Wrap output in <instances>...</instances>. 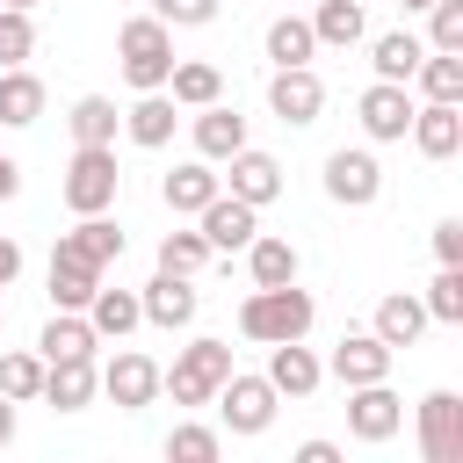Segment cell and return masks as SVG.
Masks as SVG:
<instances>
[{
  "mask_svg": "<svg viewBox=\"0 0 463 463\" xmlns=\"http://www.w3.org/2000/svg\"><path fill=\"white\" fill-rule=\"evenodd\" d=\"M311 318H318V304H311V289H297V282H268V289H253V297L239 304V333H246L253 347L304 340Z\"/></svg>",
  "mask_w": 463,
  "mask_h": 463,
  "instance_id": "1",
  "label": "cell"
},
{
  "mask_svg": "<svg viewBox=\"0 0 463 463\" xmlns=\"http://www.w3.org/2000/svg\"><path fill=\"white\" fill-rule=\"evenodd\" d=\"M116 65H123V80H130L137 94L166 87V72H174V29H166L159 14H130V22L116 29Z\"/></svg>",
  "mask_w": 463,
  "mask_h": 463,
  "instance_id": "2",
  "label": "cell"
},
{
  "mask_svg": "<svg viewBox=\"0 0 463 463\" xmlns=\"http://www.w3.org/2000/svg\"><path fill=\"white\" fill-rule=\"evenodd\" d=\"M58 195H65V210H72V217L116 210V195H123V166H116V145H72Z\"/></svg>",
  "mask_w": 463,
  "mask_h": 463,
  "instance_id": "3",
  "label": "cell"
},
{
  "mask_svg": "<svg viewBox=\"0 0 463 463\" xmlns=\"http://www.w3.org/2000/svg\"><path fill=\"white\" fill-rule=\"evenodd\" d=\"M232 376V340H188L174 354V369H159V391H174V405H210L217 383Z\"/></svg>",
  "mask_w": 463,
  "mask_h": 463,
  "instance_id": "4",
  "label": "cell"
},
{
  "mask_svg": "<svg viewBox=\"0 0 463 463\" xmlns=\"http://www.w3.org/2000/svg\"><path fill=\"white\" fill-rule=\"evenodd\" d=\"M210 405H217L224 434L253 441V434H268V427H275V405H282V398H275V383H268V376H246V369H232V376L217 383V398H210Z\"/></svg>",
  "mask_w": 463,
  "mask_h": 463,
  "instance_id": "5",
  "label": "cell"
},
{
  "mask_svg": "<svg viewBox=\"0 0 463 463\" xmlns=\"http://www.w3.org/2000/svg\"><path fill=\"white\" fill-rule=\"evenodd\" d=\"M326 195H333L340 210H369V203L383 195V166H376V152H369V145H340V152H326Z\"/></svg>",
  "mask_w": 463,
  "mask_h": 463,
  "instance_id": "6",
  "label": "cell"
},
{
  "mask_svg": "<svg viewBox=\"0 0 463 463\" xmlns=\"http://www.w3.org/2000/svg\"><path fill=\"white\" fill-rule=\"evenodd\" d=\"M412 87H398V80H369L362 87V101H354V123H362V137L369 145H398L405 137V123H412Z\"/></svg>",
  "mask_w": 463,
  "mask_h": 463,
  "instance_id": "7",
  "label": "cell"
},
{
  "mask_svg": "<svg viewBox=\"0 0 463 463\" xmlns=\"http://www.w3.org/2000/svg\"><path fill=\"white\" fill-rule=\"evenodd\" d=\"M398 427H405V398L391 391V376H383V383H354V391H347V434H354V441L383 449Z\"/></svg>",
  "mask_w": 463,
  "mask_h": 463,
  "instance_id": "8",
  "label": "cell"
},
{
  "mask_svg": "<svg viewBox=\"0 0 463 463\" xmlns=\"http://www.w3.org/2000/svg\"><path fill=\"white\" fill-rule=\"evenodd\" d=\"M195 232H203V246H210V253H246V239L260 232V210H253V203H239L232 188H217V195L195 210Z\"/></svg>",
  "mask_w": 463,
  "mask_h": 463,
  "instance_id": "9",
  "label": "cell"
},
{
  "mask_svg": "<svg viewBox=\"0 0 463 463\" xmlns=\"http://www.w3.org/2000/svg\"><path fill=\"white\" fill-rule=\"evenodd\" d=\"M268 109H275L289 130H304V123H318V109H326V80H318L311 65H275V72H268Z\"/></svg>",
  "mask_w": 463,
  "mask_h": 463,
  "instance_id": "10",
  "label": "cell"
},
{
  "mask_svg": "<svg viewBox=\"0 0 463 463\" xmlns=\"http://www.w3.org/2000/svg\"><path fill=\"white\" fill-rule=\"evenodd\" d=\"M391 362H398V347H383V340L362 326V333H340V340H333L326 376H340V383L354 391V383H383V376H391Z\"/></svg>",
  "mask_w": 463,
  "mask_h": 463,
  "instance_id": "11",
  "label": "cell"
},
{
  "mask_svg": "<svg viewBox=\"0 0 463 463\" xmlns=\"http://www.w3.org/2000/svg\"><path fill=\"white\" fill-rule=\"evenodd\" d=\"M101 398H109V405H123V412H145V405L159 398V362H152V354H137V347L109 354V362H101Z\"/></svg>",
  "mask_w": 463,
  "mask_h": 463,
  "instance_id": "12",
  "label": "cell"
},
{
  "mask_svg": "<svg viewBox=\"0 0 463 463\" xmlns=\"http://www.w3.org/2000/svg\"><path fill=\"white\" fill-rule=\"evenodd\" d=\"M420 456L427 463H463V398L456 391L420 398Z\"/></svg>",
  "mask_w": 463,
  "mask_h": 463,
  "instance_id": "13",
  "label": "cell"
},
{
  "mask_svg": "<svg viewBox=\"0 0 463 463\" xmlns=\"http://www.w3.org/2000/svg\"><path fill=\"white\" fill-rule=\"evenodd\" d=\"M195 275H152L145 289H137V311H145V326H159V333H181V326H195Z\"/></svg>",
  "mask_w": 463,
  "mask_h": 463,
  "instance_id": "14",
  "label": "cell"
},
{
  "mask_svg": "<svg viewBox=\"0 0 463 463\" xmlns=\"http://www.w3.org/2000/svg\"><path fill=\"white\" fill-rule=\"evenodd\" d=\"M405 137H412L420 159H456L463 152V101H420Z\"/></svg>",
  "mask_w": 463,
  "mask_h": 463,
  "instance_id": "15",
  "label": "cell"
},
{
  "mask_svg": "<svg viewBox=\"0 0 463 463\" xmlns=\"http://www.w3.org/2000/svg\"><path fill=\"white\" fill-rule=\"evenodd\" d=\"M94 391H101V362H94V354L43 362V405H51V412H87Z\"/></svg>",
  "mask_w": 463,
  "mask_h": 463,
  "instance_id": "16",
  "label": "cell"
},
{
  "mask_svg": "<svg viewBox=\"0 0 463 463\" xmlns=\"http://www.w3.org/2000/svg\"><path fill=\"white\" fill-rule=\"evenodd\" d=\"M224 166H232V174H217V181H224V188H232L239 203L268 210V203L282 195V159H275V152H253V145H239V152H232Z\"/></svg>",
  "mask_w": 463,
  "mask_h": 463,
  "instance_id": "17",
  "label": "cell"
},
{
  "mask_svg": "<svg viewBox=\"0 0 463 463\" xmlns=\"http://www.w3.org/2000/svg\"><path fill=\"white\" fill-rule=\"evenodd\" d=\"M58 253H72V260H87V268H116L123 260V224L109 217V210H94V217H80L72 232H58Z\"/></svg>",
  "mask_w": 463,
  "mask_h": 463,
  "instance_id": "18",
  "label": "cell"
},
{
  "mask_svg": "<svg viewBox=\"0 0 463 463\" xmlns=\"http://www.w3.org/2000/svg\"><path fill=\"white\" fill-rule=\"evenodd\" d=\"M268 383H275V398H311L318 383H326V362L304 347V340H275L268 347V369H260Z\"/></svg>",
  "mask_w": 463,
  "mask_h": 463,
  "instance_id": "19",
  "label": "cell"
},
{
  "mask_svg": "<svg viewBox=\"0 0 463 463\" xmlns=\"http://www.w3.org/2000/svg\"><path fill=\"white\" fill-rule=\"evenodd\" d=\"M174 123H181V116H174V94H166V87H152V94H137V101L123 109V137H130L137 152H166V145H174Z\"/></svg>",
  "mask_w": 463,
  "mask_h": 463,
  "instance_id": "20",
  "label": "cell"
},
{
  "mask_svg": "<svg viewBox=\"0 0 463 463\" xmlns=\"http://www.w3.org/2000/svg\"><path fill=\"white\" fill-rule=\"evenodd\" d=\"M188 137H195V159L224 166V159H232V152L246 145V116H239V109H224V101H210V109H195Z\"/></svg>",
  "mask_w": 463,
  "mask_h": 463,
  "instance_id": "21",
  "label": "cell"
},
{
  "mask_svg": "<svg viewBox=\"0 0 463 463\" xmlns=\"http://www.w3.org/2000/svg\"><path fill=\"white\" fill-rule=\"evenodd\" d=\"M427 326H434V318H427V304H420L412 289H391V297L376 304V318H369V333H376L383 347H420Z\"/></svg>",
  "mask_w": 463,
  "mask_h": 463,
  "instance_id": "22",
  "label": "cell"
},
{
  "mask_svg": "<svg viewBox=\"0 0 463 463\" xmlns=\"http://www.w3.org/2000/svg\"><path fill=\"white\" fill-rule=\"evenodd\" d=\"M217 188H224V181H217V166H210V159H181V166L159 181V203H166L174 217H195Z\"/></svg>",
  "mask_w": 463,
  "mask_h": 463,
  "instance_id": "23",
  "label": "cell"
},
{
  "mask_svg": "<svg viewBox=\"0 0 463 463\" xmlns=\"http://www.w3.org/2000/svg\"><path fill=\"white\" fill-rule=\"evenodd\" d=\"M43 289H51V311H87V297L101 289V268H87V260H72V253H58V246H51Z\"/></svg>",
  "mask_w": 463,
  "mask_h": 463,
  "instance_id": "24",
  "label": "cell"
},
{
  "mask_svg": "<svg viewBox=\"0 0 463 463\" xmlns=\"http://www.w3.org/2000/svg\"><path fill=\"white\" fill-rule=\"evenodd\" d=\"M43 116V80L29 65H0V130H29Z\"/></svg>",
  "mask_w": 463,
  "mask_h": 463,
  "instance_id": "25",
  "label": "cell"
},
{
  "mask_svg": "<svg viewBox=\"0 0 463 463\" xmlns=\"http://www.w3.org/2000/svg\"><path fill=\"white\" fill-rule=\"evenodd\" d=\"M166 94H174V109H210V101H224V72L210 58H174Z\"/></svg>",
  "mask_w": 463,
  "mask_h": 463,
  "instance_id": "26",
  "label": "cell"
},
{
  "mask_svg": "<svg viewBox=\"0 0 463 463\" xmlns=\"http://www.w3.org/2000/svg\"><path fill=\"white\" fill-rule=\"evenodd\" d=\"M304 22H311V36H318V51H354V43L369 36L362 0H318V14H304Z\"/></svg>",
  "mask_w": 463,
  "mask_h": 463,
  "instance_id": "27",
  "label": "cell"
},
{
  "mask_svg": "<svg viewBox=\"0 0 463 463\" xmlns=\"http://www.w3.org/2000/svg\"><path fill=\"white\" fill-rule=\"evenodd\" d=\"M420 58H427V36H412V29H383L376 43H369V65H376V80H412L420 72Z\"/></svg>",
  "mask_w": 463,
  "mask_h": 463,
  "instance_id": "28",
  "label": "cell"
},
{
  "mask_svg": "<svg viewBox=\"0 0 463 463\" xmlns=\"http://www.w3.org/2000/svg\"><path fill=\"white\" fill-rule=\"evenodd\" d=\"M87 326H94L101 340H123V333H137V326H145V311H137V289H109V282H101V289L87 297Z\"/></svg>",
  "mask_w": 463,
  "mask_h": 463,
  "instance_id": "29",
  "label": "cell"
},
{
  "mask_svg": "<svg viewBox=\"0 0 463 463\" xmlns=\"http://www.w3.org/2000/svg\"><path fill=\"white\" fill-rule=\"evenodd\" d=\"M101 347V333L87 326V311H51V326L36 333V354L43 362H65V354H94Z\"/></svg>",
  "mask_w": 463,
  "mask_h": 463,
  "instance_id": "30",
  "label": "cell"
},
{
  "mask_svg": "<svg viewBox=\"0 0 463 463\" xmlns=\"http://www.w3.org/2000/svg\"><path fill=\"white\" fill-rule=\"evenodd\" d=\"M260 51H268V65H311L318 58V36H311L304 14H275L268 36H260Z\"/></svg>",
  "mask_w": 463,
  "mask_h": 463,
  "instance_id": "31",
  "label": "cell"
},
{
  "mask_svg": "<svg viewBox=\"0 0 463 463\" xmlns=\"http://www.w3.org/2000/svg\"><path fill=\"white\" fill-rule=\"evenodd\" d=\"M246 268H253V289H268V282H297V246L289 239H275V232H253L246 239Z\"/></svg>",
  "mask_w": 463,
  "mask_h": 463,
  "instance_id": "32",
  "label": "cell"
},
{
  "mask_svg": "<svg viewBox=\"0 0 463 463\" xmlns=\"http://www.w3.org/2000/svg\"><path fill=\"white\" fill-rule=\"evenodd\" d=\"M65 123H72V145H116V130H123V109H116L109 94H80Z\"/></svg>",
  "mask_w": 463,
  "mask_h": 463,
  "instance_id": "33",
  "label": "cell"
},
{
  "mask_svg": "<svg viewBox=\"0 0 463 463\" xmlns=\"http://www.w3.org/2000/svg\"><path fill=\"white\" fill-rule=\"evenodd\" d=\"M405 87H420L427 101H463V51H427Z\"/></svg>",
  "mask_w": 463,
  "mask_h": 463,
  "instance_id": "34",
  "label": "cell"
},
{
  "mask_svg": "<svg viewBox=\"0 0 463 463\" xmlns=\"http://www.w3.org/2000/svg\"><path fill=\"white\" fill-rule=\"evenodd\" d=\"M0 398H14V405L43 398V354L36 347H7L0 354Z\"/></svg>",
  "mask_w": 463,
  "mask_h": 463,
  "instance_id": "35",
  "label": "cell"
},
{
  "mask_svg": "<svg viewBox=\"0 0 463 463\" xmlns=\"http://www.w3.org/2000/svg\"><path fill=\"white\" fill-rule=\"evenodd\" d=\"M427 318L434 326H463V268H434V282H427Z\"/></svg>",
  "mask_w": 463,
  "mask_h": 463,
  "instance_id": "36",
  "label": "cell"
},
{
  "mask_svg": "<svg viewBox=\"0 0 463 463\" xmlns=\"http://www.w3.org/2000/svg\"><path fill=\"white\" fill-rule=\"evenodd\" d=\"M166 456H174V463H217V456H224V434H217V427L181 420V427L166 434Z\"/></svg>",
  "mask_w": 463,
  "mask_h": 463,
  "instance_id": "37",
  "label": "cell"
},
{
  "mask_svg": "<svg viewBox=\"0 0 463 463\" xmlns=\"http://www.w3.org/2000/svg\"><path fill=\"white\" fill-rule=\"evenodd\" d=\"M36 58V22L29 7H0V65H29Z\"/></svg>",
  "mask_w": 463,
  "mask_h": 463,
  "instance_id": "38",
  "label": "cell"
},
{
  "mask_svg": "<svg viewBox=\"0 0 463 463\" xmlns=\"http://www.w3.org/2000/svg\"><path fill=\"white\" fill-rule=\"evenodd\" d=\"M203 260H210L203 232H166V239H159V268H166V275H195Z\"/></svg>",
  "mask_w": 463,
  "mask_h": 463,
  "instance_id": "39",
  "label": "cell"
},
{
  "mask_svg": "<svg viewBox=\"0 0 463 463\" xmlns=\"http://www.w3.org/2000/svg\"><path fill=\"white\" fill-rule=\"evenodd\" d=\"M427 51H463V0L427 7Z\"/></svg>",
  "mask_w": 463,
  "mask_h": 463,
  "instance_id": "40",
  "label": "cell"
},
{
  "mask_svg": "<svg viewBox=\"0 0 463 463\" xmlns=\"http://www.w3.org/2000/svg\"><path fill=\"white\" fill-rule=\"evenodd\" d=\"M152 14L166 29H210L217 22V0H152Z\"/></svg>",
  "mask_w": 463,
  "mask_h": 463,
  "instance_id": "41",
  "label": "cell"
},
{
  "mask_svg": "<svg viewBox=\"0 0 463 463\" xmlns=\"http://www.w3.org/2000/svg\"><path fill=\"white\" fill-rule=\"evenodd\" d=\"M434 260L441 268H463V217H441L434 224Z\"/></svg>",
  "mask_w": 463,
  "mask_h": 463,
  "instance_id": "42",
  "label": "cell"
},
{
  "mask_svg": "<svg viewBox=\"0 0 463 463\" xmlns=\"http://www.w3.org/2000/svg\"><path fill=\"white\" fill-rule=\"evenodd\" d=\"M297 463H340V441H297Z\"/></svg>",
  "mask_w": 463,
  "mask_h": 463,
  "instance_id": "43",
  "label": "cell"
},
{
  "mask_svg": "<svg viewBox=\"0 0 463 463\" xmlns=\"http://www.w3.org/2000/svg\"><path fill=\"white\" fill-rule=\"evenodd\" d=\"M14 275H22V246H14V239H7V232H0V289H7V282H14Z\"/></svg>",
  "mask_w": 463,
  "mask_h": 463,
  "instance_id": "44",
  "label": "cell"
},
{
  "mask_svg": "<svg viewBox=\"0 0 463 463\" xmlns=\"http://www.w3.org/2000/svg\"><path fill=\"white\" fill-rule=\"evenodd\" d=\"M14 195H22V166L0 152V203H14Z\"/></svg>",
  "mask_w": 463,
  "mask_h": 463,
  "instance_id": "45",
  "label": "cell"
},
{
  "mask_svg": "<svg viewBox=\"0 0 463 463\" xmlns=\"http://www.w3.org/2000/svg\"><path fill=\"white\" fill-rule=\"evenodd\" d=\"M14 441V398H0V449Z\"/></svg>",
  "mask_w": 463,
  "mask_h": 463,
  "instance_id": "46",
  "label": "cell"
},
{
  "mask_svg": "<svg viewBox=\"0 0 463 463\" xmlns=\"http://www.w3.org/2000/svg\"><path fill=\"white\" fill-rule=\"evenodd\" d=\"M398 7H405V14H427V7H434V0H398Z\"/></svg>",
  "mask_w": 463,
  "mask_h": 463,
  "instance_id": "47",
  "label": "cell"
},
{
  "mask_svg": "<svg viewBox=\"0 0 463 463\" xmlns=\"http://www.w3.org/2000/svg\"><path fill=\"white\" fill-rule=\"evenodd\" d=\"M0 7H36V0H0Z\"/></svg>",
  "mask_w": 463,
  "mask_h": 463,
  "instance_id": "48",
  "label": "cell"
},
{
  "mask_svg": "<svg viewBox=\"0 0 463 463\" xmlns=\"http://www.w3.org/2000/svg\"><path fill=\"white\" fill-rule=\"evenodd\" d=\"M0 326H7V304H0Z\"/></svg>",
  "mask_w": 463,
  "mask_h": 463,
  "instance_id": "49",
  "label": "cell"
}]
</instances>
